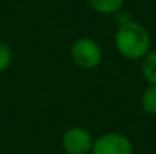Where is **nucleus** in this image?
I'll return each instance as SVG.
<instances>
[{
    "mask_svg": "<svg viewBox=\"0 0 156 154\" xmlns=\"http://www.w3.org/2000/svg\"><path fill=\"white\" fill-rule=\"evenodd\" d=\"M114 43L118 53L129 60L143 59L152 47L150 33L144 26L135 21H129L126 24L118 26L114 36Z\"/></svg>",
    "mask_w": 156,
    "mask_h": 154,
    "instance_id": "f257e3e1",
    "label": "nucleus"
},
{
    "mask_svg": "<svg viewBox=\"0 0 156 154\" xmlns=\"http://www.w3.org/2000/svg\"><path fill=\"white\" fill-rule=\"evenodd\" d=\"M70 57L76 67L82 70H94L100 65L103 53L97 41L93 38H79L70 47Z\"/></svg>",
    "mask_w": 156,
    "mask_h": 154,
    "instance_id": "f03ea898",
    "label": "nucleus"
},
{
    "mask_svg": "<svg viewBox=\"0 0 156 154\" xmlns=\"http://www.w3.org/2000/svg\"><path fill=\"white\" fill-rule=\"evenodd\" d=\"M91 154H133V145L126 135L108 132L94 139Z\"/></svg>",
    "mask_w": 156,
    "mask_h": 154,
    "instance_id": "7ed1b4c3",
    "label": "nucleus"
},
{
    "mask_svg": "<svg viewBox=\"0 0 156 154\" xmlns=\"http://www.w3.org/2000/svg\"><path fill=\"white\" fill-rule=\"evenodd\" d=\"M94 138L85 127H70L62 135V148L67 154H91Z\"/></svg>",
    "mask_w": 156,
    "mask_h": 154,
    "instance_id": "20e7f679",
    "label": "nucleus"
},
{
    "mask_svg": "<svg viewBox=\"0 0 156 154\" xmlns=\"http://www.w3.org/2000/svg\"><path fill=\"white\" fill-rule=\"evenodd\" d=\"M141 73L149 86H156V50H150L143 59Z\"/></svg>",
    "mask_w": 156,
    "mask_h": 154,
    "instance_id": "39448f33",
    "label": "nucleus"
},
{
    "mask_svg": "<svg viewBox=\"0 0 156 154\" xmlns=\"http://www.w3.org/2000/svg\"><path fill=\"white\" fill-rule=\"evenodd\" d=\"M88 5L99 14H115L121 9L124 0H87Z\"/></svg>",
    "mask_w": 156,
    "mask_h": 154,
    "instance_id": "423d86ee",
    "label": "nucleus"
},
{
    "mask_svg": "<svg viewBox=\"0 0 156 154\" xmlns=\"http://www.w3.org/2000/svg\"><path fill=\"white\" fill-rule=\"evenodd\" d=\"M141 109L149 113L156 115V86H149L143 94H141Z\"/></svg>",
    "mask_w": 156,
    "mask_h": 154,
    "instance_id": "0eeeda50",
    "label": "nucleus"
},
{
    "mask_svg": "<svg viewBox=\"0 0 156 154\" xmlns=\"http://www.w3.org/2000/svg\"><path fill=\"white\" fill-rule=\"evenodd\" d=\"M12 59H14V53L12 49L5 44V43H0V74H3L12 63Z\"/></svg>",
    "mask_w": 156,
    "mask_h": 154,
    "instance_id": "6e6552de",
    "label": "nucleus"
}]
</instances>
